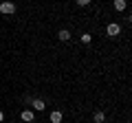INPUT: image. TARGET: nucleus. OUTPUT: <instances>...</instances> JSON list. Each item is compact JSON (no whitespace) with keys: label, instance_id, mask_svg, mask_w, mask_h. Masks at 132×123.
Instances as JSON below:
<instances>
[{"label":"nucleus","instance_id":"1","mask_svg":"<svg viewBox=\"0 0 132 123\" xmlns=\"http://www.w3.org/2000/svg\"><path fill=\"white\" fill-rule=\"evenodd\" d=\"M106 33H108L110 38H117V35L121 33V27H119L117 22H112V24H108V29H106Z\"/></svg>","mask_w":132,"mask_h":123},{"label":"nucleus","instance_id":"2","mask_svg":"<svg viewBox=\"0 0 132 123\" xmlns=\"http://www.w3.org/2000/svg\"><path fill=\"white\" fill-rule=\"evenodd\" d=\"M13 11H15V5H13V2H2V5H0V13L9 15V13H13Z\"/></svg>","mask_w":132,"mask_h":123},{"label":"nucleus","instance_id":"3","mask_svg":"<svg viewBox=\"0 0 132 123\" xmlns=\"http://www.w3.org/2000/svg\"><path fill=\"white\" fill-rule=\"evenodd\" d=\"M33 119H35L33 110H24V112H22V121H24V123H33Z\"/></svg>","mask_w":132,"mask_h":123},{"label":"nucleus","instance_id":"4","mask_svg":"<svg viewBox=\"0 0 132 123\" xmlns=\"http://www.w3.org/2000/svg\"><path fill=\"white\" fill-rule=\"evenodd\" d=\"M31 106H33V110H38V112H42V110L46 108L42 99H33V101H31Z\"/></svg>","mask_w":132,"mask_h":123},{"label":"nucleus","instance_id":"5","mask_svg":"<svg viewBox=\"0 0 132 123\" xmlns=\"http://www.w3.org/2000/svg\"><path fill=\"white\" fill-rule=\"evenodd\" d=\"M57 38H60L62 42H68V40H71V33H68V31H66V29H62L60 33H57Z\"/></svg>","mask_w":132,"mask_h":123},{"label":"nucleus","instance_id":"6","mask_svg":"<svg viewBox=\"0 0 132 123\" xmlns=\"http://www.w3.org/2000/svg\"><path fill=\"white\" fill-rule=\"evenodd\" d=\"M51 123H62V112H60V110L51 112Z\"/></svg>","mask_w":132,"mask_h":123},{"label":"nucleus","instance_id":"7","mask_svg":"<svg viewBox=\"0 0 132 123\" xmlns=\"http://www.w3.org/2000/svg\"><path fill=\"white\" fill-rule=\"evenodd\" d=\"M114 9L123 11V9H126V0H114Z\"/></svg>","mask_w":132,"mask_h":123},{"label":"nucleus","instance_id":"8","mask_svg":"<svg viewBox=\"0 0 132 123\" xmlns=\"http://www.w3.org/2000/svg\"><path fill=\"white\" fill-rule=\"evenodd\" d=\"M104 119H106L104 112H95V123H104Z\"/></svg>","mask_w":132,"mask_h":123},{"label":"nucleus","instance_id":"9","mask_svg":"<svg viewBox=\"0 0 132 123\" xmlns=\"http://www.w3.org/2000/svg\"><path fill=\"white\" fill-rule=\"evenodd\" d=\"M90 40H93V35H90V33H81V44H88Z\"/></svg>","mask_w":132,"mask_h":123},{"label":"nucleus","instance_id":"10","mask_svg":"<svg viewBox=\"0 0 132 123\" xmlns=\"http://www.w3.org/2000/svg\"><path fill=\"white\" fill-rule=\"evenodd\" d=\"M77 5H79V7H86V5H90V0H77Z\"/></svg>","mask_w":132,"mask_h":123},{"label":"nucleus","instance_id":"11","mask_svg":"<svg viewBox=\"0 0 132 123\" xmlns=\"http://www.w3.org/2000/svg\"><path fill=\"white\" fill-rule=\"evenodd\" d=\"M2 121H5V114H2V112H0V123H2Z\"/></svg>","mask_w":132,"mask_h":123}]
</instances>
